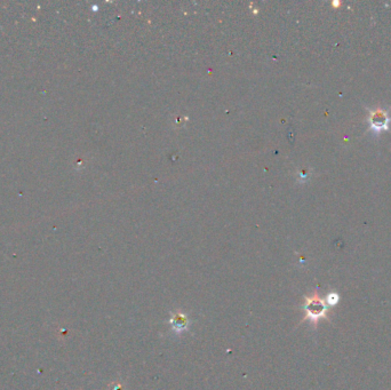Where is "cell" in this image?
Masks as SVG:
<instances>
[{
	"mask_svg": "<svg viewBox=\"0 0 391 390\" xmlns=\"http://www.w3.org/2000/svg\"><path fill=\"white\" fill-rule=\"evenodd\" d=\"M340 302V294L337 292H329L325 297V303L327 307H335V305Z\"/></svg>",
	"mask_w": 391,
	"mask_h": 390,
	"instance_id": "277c9868",
	"label": "cell"
},
{
	"mask_svg": "<svg viewBox=\"0 0 391 390\" xmlns=\"http://www.w3.org/2000/svg\"><path fill=\"white\" fill-rule=\"evenodd\" d=\"M370 131L374 135H379L382 132L388 131L390 126V117L388 110L383 108H375L368 111L367 117Z\"/></svg>",
	"mask_w": 391,
	"mask_h": 390,
	"instance_id": "7a4b0ae2",
	"label": "cell"
},
{
	"mask_svg": "<svg viewBox=\"0 0 391 390\" xmlns=\"http://www.w3.org/2000/svg\"><path fill=\"white\" fill-rule=\"evenodd\" d=\"M303 309H305L306 316L302 319V322L305 320H310L313 324V328H317L318 322L320 319L329 320L328 317V307L325 303V300L321 299L319 296V292L316 289L313 291V293L309 296L305 297V304H303Z\"/></svg>",
	"mask_w": 391,
	"mask_h": 390,
	"instance_id": "6da1fadb",
	"label": "cell"
},
{
	"mask_svg": "<svg viewBox=\"0 0 391 390\" xmlns=\"http://www.w3.org/2000/svg\"><path fill=\"white\" fill-rule=\"evenodd\" d=\"M169 324L172 326L173 331L176 333H182L188 328L189 319L187 315H184L183 312L177 311L175 313H172V317L169 319Z\"/></svg>",
	"mask_w": 391,
	"mask_h": 390,
	"instance_id": "3957f363",
	"label": "cell"
}]
</instances>
